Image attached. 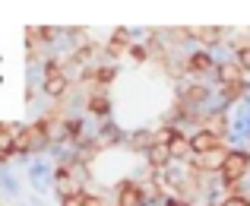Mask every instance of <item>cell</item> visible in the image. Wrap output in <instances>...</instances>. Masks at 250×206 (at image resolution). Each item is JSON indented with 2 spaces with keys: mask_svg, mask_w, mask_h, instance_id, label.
<instances>
[{
  "mask_svg": "<svg viewBox=\"0 0 250 206\" xmlns=\"http://www.w3.org/2000/svg\"><path fill=\"white\" fill-rule=\"evenodd\" d=\"M130 57H133L136 64H146V61H149V51H146V45H133V48H130Z\"/></svg>",
  "mask_w": 250,
  "mask_h": 206,
  "instance_id": "cell-15",
  "label": "cell"
},
{
  "mask_svg": "<svg viewBox=\"0 0 250 206\" xmlns=\"http://www.w3.org/2000/svg\"><path fill=\"white\" fill-rule=\"evenodd\" d=\"M225 146V139H219L215 134H209V130H193L190 134V156H206V152H215Z\"/></svg>",
  "mask_w": 250,
  "mask_h": 206,
  "instance_id": "cell-5",
  "label": "cell"
},
{
  "mask_svg": "<svg viewBox=\"0 0 250 206\" xmlns=\"http://www.w3.org/2000/svg\"><path fill=\"white\" fill-rule=\"evenodd\" d=\"M168 156H171V162H187V159H190V134H187V130H184V127H177L174 130V137H171L168 139Z\"/></svg>",
  "mask_w": 250,
  "mask_h": 206,
  "instance_id": "cell-6",
  "label": "cell"
},
{
  "mask_svg": "<svg viewBox=\"0 0 250 206\" xmlns=\"http://www.w3.org/2000/svg\"><path fill=\"white\" fill-rule=\"evenodd\" d=\"M203 130H209V134H215L219 139H228V134H231V117H228L225 108H215V111H206L203 114Z\"/></svg>",
  "mask_w": 250,
  "mask_h": 206,
  "instance_id": "cell-4",
  "label": "cell"
},
{
  "mask_svg": "<svg viewBox=\"0 0 250 206\" xmlns=\"http://www.w3.org/2000/svg\"><path fill=\"white\" fill-rule=\"evenodd\" d=\"M222 38H225V29H215V25H196V29H190V42H196L203 51L219 45Z\"/></svg>",
  "mask_w": 250,
  "mask_h": 206,
  "instance_id": "cell-8",
  "label": "cell"
},
{
  "mask_svg": "<svg viewBox=\"0 0 250 206\" xmlns=\"http://www.w3.org/2000/svg\"><path fill=\"white\" fill-rule=\"evenodd\" d=\"M89 111H92L95 117H108V111H111L108 95H92V98H89Z\"/></svg>",
  "mask_w": 250,
  "mask_h": 206,
  "instance_id": "cell-13",
  "label": "cell"
},
{
  "mask_svg": "<svg viewBox=\"0 0 250 206\" xmlns=\"http://www.w3.org/2000/svg\"><path fill=\"white\" fill-rule=\"evenodd\" d=\"M212 73L219 76V86H231V83H244V79H247V73L241 70L234 61H219L212 67Z\"/></svg>",
  "mask_w": 250,
  "mask_h": 206,
  "instance_id": "cell-9",
  "label": "cell"
},
{
  "mask_svg": "<svg viewBox=\"0 0 250 206\" xmlns=\"http://www.w3.org/2000/svg\"><path fill=\"white\" fill-rule=\"evenodd\" d=\"M146 159H149V168H152V171H168L171 165H174V162H171V156H168V146H162V143L149 146Z\"/></svg>",
  "mask_w": 250,
  "mask_h": 206,
  "instance_id": "cell-10",
  "label": "cell"
},
{
  "mask_svg": "<svg viewBox=\"0 0 250 206\" xmlns=\"http://www.w3.org/2000/svg\"><path fill=\"white\" fill-rule=\"evenodd\" d=\"M247 175H250V149H228L219 171H215V181L222 184L225 197H234L241 194V184L247 181Z\"/></svg>",
  "mask_w": 250,
  "mask_h": 206,
  "instance_id": "cell-1",
  "label": "cell"
},
{
  "mask_svg": "<svg viewBox=\"0 0 250 206\" xmlns=\"http://www.w3.org/2000/svg\"><path fill=\"white\" fill-rule=\"evenodd\" d=\"M209 95H212V89H209L206 83H184L181 89H177L174 102H181L187 111H193V108H206Z\"/></svg>",
  "mask_w": 250,
  "mask_h": 206,
  "instance_id": "cell-2",
  "label": "cell"
},
{
  "mask_svg": "<svg viewBox=\"0 0 250 206\" xmlns=\"http://www.w3.org/2000/svg\"><path fill=\"white\" fill-rule=\"evenodd\" d=\"M215 206H250V197L247 194H234V197H222Z\"/></svg>",
  "mask_w": 250,
  "mask_h": 206,
  "instance_id": "cell-14",
  "label": "cell"
},
{
  "mask_svg": "<svg viewBox=\"0 0 250 206\" xmlns=\"http://www.w3.org/2000/svg\"><path fill=\"white\" fill-rule=\"evenodd\" d=\"M247 92H250V83H247V79H244V83H231V86H219V98H222L225 105L241 102Z\"/></svg>",
  "mask_w": 250,
  "mask_h": 206,
  "instance_id": "cell-11",
  "label": "cell"
},
{
  "mask_svg": "<svg viewBox=\"0 0 250 206\" xmlns=\"http://www.w3.org/2000/svg\"><path fill=\"white\" fill-rule=\"evenodd\" d=\"M212 67H215L212 54H209V51H203V48H196V51H190V54L181 57V73H190V76L212 73Z\"/></svg>",
  "mask_w": 250,
  "mask_h": 206,
  "instance_id": "cell-3",
  "label": "cell"
},
{
  "mask_svg": "<svg viewBox=\"0 0 250 206\" xmlns=\"http://www.w3.org/2000/svg\"><path fill=\"white\" fill-rule=\"evenodd\" d=\"M127 45H130V38H127V32H114V38H111V42H108V54L111 57H121L124 54V51H127Z\"/></svg>",
  "mask_w": 250,
  "mask_h": 206,
  "instance_id": "cell-12",
  "label": "cell"
},
{
  "mask_svg": "<svg viewBox=\"0 0 250 206\" xmlns=\"http://www.w3.org/2000/svg\"><path fill=\"white\" fill-rule=\"evenodd\" d=\"M117 206H149L143 197L140 181H121L117 184Z\"/></svg>",
  "mask_w": 250,
  "mask_h": 206,
  "instance_id": "cell-7",
  "label": "cell"
}]
</instances>
